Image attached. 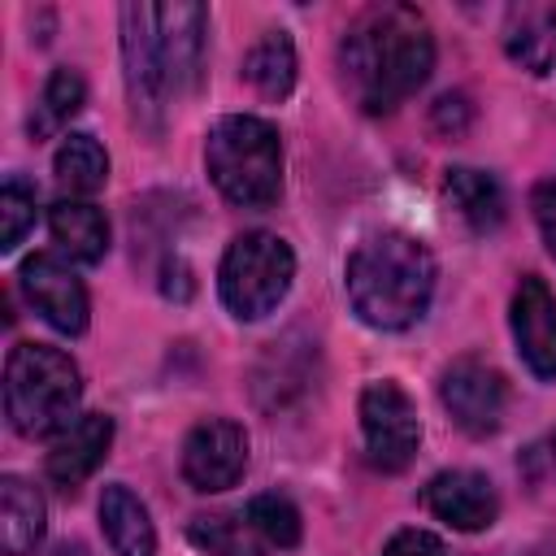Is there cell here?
Here are the masks:
<instances>
[{"mask_svg": "<svg viewBox=\"0 0 556 556\" xmlns=\"http://www.w3.org/2000/svg\"><path fill=\"white\" fill-rule=\"evenodd\" d=\"M161 291L169 295V300H191V291H195V282H191V269L174 256V261H165V269H161Z\"/></svg>", "mask_w": 556, "mask_h": 556, "instance_id": "30", "label": "cell"}, {"mask_svg": "<svg viewBox=\"0 0 556 556\" xmlns=\"http://www.w3.org/2000/svg\"><path fill=\"white\" fill-rule=\"evenodd\" d=\"M248 469V430L230 417H204L182 439V478L213 495L230 491Z\"/></svg>", "mask_w": 556, "mask_h": 556, "instance_id": "9", "label": "cell"}, {"mask_svg": "<svg viewBox=\"0 0 556 556\" xmlns=\"http://www.w3.org/2000/svg\"><path fill=\"white\" fill-rule=\"evenodd\" d=\"M52 556H87V547H78V543H65V547H56Z\"/></svg>", "mask_w": 556, "mask_h": 556, "instance_id": "31", "label": "cell"}, {"mask_svg": "<svg viewBox=\"0 0 556 556\" xmlns=\"http://www.w3.org/2000/svg\"><path fill=\"white\" fill-rule=\"evenodd\" d=\"M530 208H534V222H539V235H543L547 252L556 256V174L543 178V182L530 191Z\"/></svg>", "mask_w": 556, "mask_h": 556, "instance_id": "29", "label": "cell"}, {"mask_svg": "<svg viewBox=\"0 0 556 556\" xmlns=\"http://www.w3.org/2000/svg\"><path fill=\"white\" fill-rule=\"evenodd\" d=\"M547 30H552V39H556V9L547 13Z\"/></svg>", "mask_w": 556, "mask_h": 556, "instance_id": "32", "label": "cell"}, {"mask_svg": "<svg viewBox=\"0 0 556 556\" xmlns=\"http://www.w3.org/2000/svg\"><path fill=\"white\" fill-rule=\"evenodd\" d=\"M122 65H126V96L139 126L161 130L169 96L165 56H161V30H156V4H122Z\"/></svg>", "mask_w": 556, "mask_h": 556, "instance_id": "6", "label": "cell"}, {"mask_svg": "<svg viewBox=\"0 0 556 556\" xmlns=\"http://www.w3.org/2000/svg\"><path fill=\"white\" fill-rule=\"evenodd\" d=\"M252 530L265 539V547H295L300 534H304V521H300V508L278 495V491H265V495H252L248 500V513Z\"/></svg>", "mask_w": 556, "mask_h": 556, "instance_id": "23", "label": "cell"}, {"mask_svg": "<svg viewBox=\"0 0 556 556\" xmlns=\"http://www.w3.org/2000/svg\"><path fill=\"white\" fill-rule=\"evenodd\" d=\"M52 174H56V187L65 191V200H87L104 187L109 178V152L100 148L96 135H65L56 156H52Z\"/></svg>", "mask_w": 556, "mask_h": 556, "instance_id": "19", "label": "cell"}, {"mask_svg": "<svg viewBox=\"0 0 556 556\" xmlns=\"http://www.w3.org/2000/svg\"><path fill=\"white\" fill-rule=\"evenodd\" d=\"M243 78L265 96V100H282L295 87V43L287 30H265L248 56H243Z\"/></svg>", "mask_w": 556, "mask_h": 556, "instance_id": "20", "label": "cell"}, {"mask_svg": "<svg viewBox=\"0 0 556 556\" xmlns=\"http://www.w3.org/2000/svg\"><path fill=\"white\" fill-rule=\"evenodd\" d=\"M504 48L530 74H547L552 70V56H556V39L547 35V26L534 22V13H513V26H508Z\"/></svg>", "mask_w": 556, "mask_h": 556, "instance_id": "25", "label": "cell"}, {"mask_svg": "<svg viewBox=\"0 0 556 556\" xmlns=\"http://www.w3.org/2000/svg\"><path fill=\"white\" fill-rule=\"evenodd\" d=\"M100 526L113 556H156V530L143 500L126 482H109L100 491Z\"/></svg>", "mask_w": 556, "mask_h": 556, "instance_id": "16", "label": "cell"}, {"mask_svg": "<svg viewBox=\"0 0 556 556\" xmlns=\"http://www.w3.org/2000/svg\"><path fill=\"white\" fill-rule=\"evenodd\" d=\"M83 100H87L83 74L70 70V65H56V70L48 74V83H43V96H39L35 113H30V135H35V139L56 135V130L83 109Z\"/></svg>", "mask_w": 556, "mask_h": 556, "instance_id": "22", "label": "cell"}, {"mask_svg": "<svg viewBox=\"0 0 556 556\" xmlns=\"http://www.w3.org/2000/svg\"><path fill=\"white\" fill-rule=\"evenodd\" d=\"M291 278H295L291 243L269 230H248L226 248L217 265V295L239 321H261L287 300Z\"/></svg>", "mask_w": 556, "mask_h": 556, "instance_id": "5", "label": "cell"}, {"mask_svg": "<svg viewBox=\"0 0 556 556\" xmlns=\"http://www.w3.org/2000/svg\"><path fill=\"white\" fill-rule=\"evenodd\" d=\"M17 282L30 300V308L61 334H83L87 330V313H91V300H87V287L83 278L52 252H35L22 261L17 269Z\"/></svg>", "mask_w": 556, "mask_h": 556, "instance_id": "10", "label": "cell"}, {"mask_svg": "<svg viewBox=\"0 0 556 556\" xmlns=\"http://www.w3.org/2000/svg\"><path fill=\"white\" fill-rule=\"evenodd\" d=\"M517 469L530 478V482H556V430H547L543 439H534L521 456H517Z\"/></svg>", "mask_w": 556, "mask_h": 556, "instance_id": "26", "label": "cell"}, {"mask_svg": "<svg viewBox=\"0 0 556 556\" xmlns=\"http://www.w3.org/2000/svg\"><path fill=\"white\" fill-rule=\"evenodd\" d=\"M48 230H52L56 252L74 265H96L109 252V217L91 200H65L61 195L48 208Z\"/></svg>", "mask_w": 556, "mask_h": 556, "instance_id": "15", "label": "cell"}, {"mask_svg": "<svg viewBox=\"0 0 556 556\" xmlns=\"http://www.w3.org/2000/svg\"><path fill=\"white\" fill-rule=\"evenodd\" d=\"M43 526H48L43 495L26 478L4 473L0 478V547H4V556H30L43 539Z\"/></svg>", "mask_w": 556, "mask_h": 556, "instance_id": "17", "label": "cell"}, {"mask_svg": "<svg viewBox=\"0 0 556 556\" xmlns=\"http://www.w3.org/2000/svg\"><path fill=\"white\" fill-rule=\"evenodd\" d=\"M109 443H113V417L104 413H83L74 426H65L52 447H48V478L61 486V491H74L83 478L96 473V465L109 456Z\"/></svg>", "mask_w": 556, "mask_h": 556, "instance_id": "14", "label": "cell"}, {"mask_svg": "<svg viewBox=\"0 0 556 556\" xmlns=\"http://www.w3.org/2000/svg\"><path fill=\"white\" fill-rule=\"evenodd\" d=\"M434 278L439 265L430 248L408 230L365 235L343 265L348 304L374 330H408L421 321L434 300Z\"/></svg>", "mask_w": 556, "mask_h": 556, "instance_id": "2", "label": "cell"}, {"mask_svg": "<svg viewBox=\"0 0 556 556\" xmlns=\"http://www.w3.org/2000/svg\"><path fill=\"white\" fill-rule=\"evenodd\" d=\"M187 539L208 556H265V539L243 513H200L187 521Z\"/></svg>", "mask_w": 556, "mask_h": 556, "instance_id": "21", "label": "cell"}, {"mask_svg": "<svg viewBox=\"0 0 556 556\" xmlns=\"http://www.w3.org/2000/svg\"><path fill=\"white\" fill-rule=\"evenodd\" d=\"M35 217H39L35 187L22 174H9L4 187H0V222H4L0 226V252H13L26 239V230L35 226Z\"/></svg>", "mask_w": 556, "mask_h": 556, "instance_id": "24", "label": "cell"}, {"mask_svg": "<svg viewBox=\"0 0 556 556\" xmlns=\"http://www.w3.org/2000/svg\"><path fill=\"white\" fill-rule=\"evenodd\" d=\"M361 439H365V460L374 469L400 473L413 465L421 443V421H417V404L400 382L378 378L361 391Z\"/></svg>", "mask_w": 556, "mask_h": 556, "instance_id": "7", "label": "cell"}, {"mask_svg": "<svg viewBox=\"0 0 556 556\" xmlns=\"http://www.w3.org/2000/svg\"><path fill=\"white\" fill-rule=\"evenodd\" d=\"M204 26L208 13L204 4H156V30H161V56H165V78H169V96H182L200 83V65H204Z\"/></svg>", "mask_w": 556, "mask_h": 556, "instance_id": "13", "label": "cell"}, {"mask_svg": "<svg viewBox=\"0 0 556 556\" xmlns=\"http://www.w3.org/2000/svg\"><path fill=\"white\" fill-rule=\"evenodd\" d=\"M439 400L447 408V417L469 434V439H486L500 430L504 408H508V382L495 365L478 361V356H460L439 374Z\"/></svg>", "mask_w": 556, "mask_h": 556, "instance_id": "8", "label": "cell"}, {"mask_svg": "<svg viewBox=\"0 0 556 556\" xmlns=\"http://www.w3.org/2000/svg\"><path fill=\"white\" fill-rule=\"evenodd\" d=\"M83 374L52 343H17L4 361V413L22 439H56L83 413Z\"/></svg>", "mask_w": 556, "mask_h": 556, "instance_id": "3", "label": "cell"}, {"mask_svg": "<svg viewBox=\"0 0 556 556\" xmlns=\"http://www.w3.org/2000/svg\"><path fill=\"white\" fill-rule=\"evenodd\" d=\"M443 195L456 208V217L473 230V235H491L504 222V187L473 165H452L443 174Z\"/></svg>", "mask_w": 556, "mask_h": 556, "instance_id": "18", "label": "cell"}, {"mask_svg": "<svg viewBox=\"0 0 556 556\" xmlns=\"http://www.w3.org/2000/svg\"><path fill=\"white\" fill-rule=\"evenodd\" d=\"M513 343L534 378H556V295L539 274H521L508 308Z\"/></svg>", "mask_w": 556, "mask_h": 556, "instance_id": "11", "label": "cell"}, {"mask_svg": "<svg viewBox=\"0 0 556 556\" xmlns=\"http://www.w3.org/2000/svg\"><path fill=\"white\" fill-rule=\"evenodd\" d=\"M382 556H447V543H443L439 534H430V530L408 526V530H395V534L387 539Z\"/></svg>", "mask_w": 556, "mask_h": 556, "instance_id": "27", "label": "cell"}, {"mask_svg": "<svg viewBox=\"0 0 556 556\" xmlns=\"http://www.w3.org/2000/svg\"><path fill=\"white\" fill-rule=\"evenodd\" d=\"M430 122H434V130H439V135H465V130H469V122H473V109H469V100H465L460 91H447V96H439V100H434Z\"/></svg>", "mask_w": 556, "mask_h": 556, "instance_id": "28", "label": "cell"}, {"mask_svg": "<svg viewBox=\"0 0 556 556\" xmlns=\"http://www.w3.org/2000/svg\"><path fill=\"white\" fill-rule=\"evenodd\" d=\"M339 70L343 87L365 113H391L434 70L430 22L413 4L365 9L339 43Z\"/></svg>", "mask_w": 556, "mask_h": 556, "instance_id": "1", "label": "cell"}, {"mask_svg": "<svg viewBox=\"0 0 556 556\" xmlns=\"http://www.w3.org/2000/svg\"><path fill=\"white\" fill-rule=\"evenodd\" d=\"M204 165L213 187L239 208H269L282 191V139L265 117H217L204 139Z\"/></svg>", "mask_w": 556, "mask_h": 556, "instance_id": "4", "label": "cell"}, {"mask_svg": "<svg viewBox=\"0 0 556 556\" xmlns=\"http://www.w3.org/2000/svg\"><path fill=\"white\" fill-rule=\"evenodd\" d=\"M421 504L443 526L465 530V534L486 530L500 517V495H495L491 478L478 473V469H443V473H434L426 482V491H421Z\"/></svg>", "mask_w": 556, "mask_h": 556, "instance_id": "12", "label": "cell"}]
</instances>
